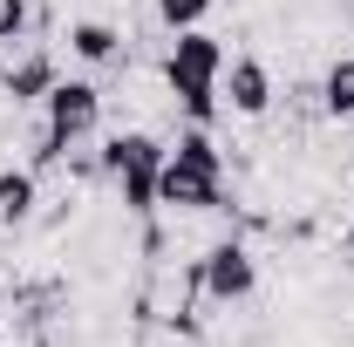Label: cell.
I'll return each instance as SVG.
<instances>
[{
	"mask_svg": "<svg viewBox=\"0 0 354 347\" xmlns=\"http://www.w3.org/2000/svg\"><path fill=\"white\" fill-rule=\"evenodd\" d=\"M157 205L164 212H218L225 205V157H218V143L205 130H184L177 150H164Z\"/></svg>",
	"mask_w": 354,
	"mask_h": 347,
	"instance_id": "cell-1",
	"label": "cell"
},
{
	"mask_svg": "<svg viewBox=\"0 0 354 347\" xmlns=\"http://www.w3.org/2000/svg\"><path fill=\"white\" fill-rule=\"evenodd\" d=\"M218 75H225V41L205 35V28H184L164 55V82H171V95L184 102V116L198 130L218 116Z\"/></svg>",
	"mask_w": 354,
	"mask_h": 347,
	"instance_id": "cell-2",
	"label": "cell"
},
{
	"mask_svg": "<svg viewBox=\"0 0 354 347\" xmlns=\"http://www.w3.org/2000/svg\"><path fill=\"white\" fill-rule=\"evenodd\" d=\"M102 171H109V184L123 191V205H130L136 218L157 212V171H164V143L143 130H123L109 136V150H102Z\"/></svg>",
	"mask_w": 354,
	"mask_h": 347,
	"instance_id": "cell-3",
	"label": "cell"
},
{
	"mask_svg": "<svg viewBox=\"0 0 354 347\" xmlns=\"http://www.w3.org/2000/svg\"><path fill=\"white\" fill-rule=\"evenodd\" d=\"M48 130H41V164H55L68 143H82L95 123H102V88L95 82H55L48 88Z\"/></svg>",
	"mask_w": 354,
	"mask_h": 347,
	"instance_id": "cell-4",
	"label": "cell"
},
{
	"mask_svg": "<svg viewBox=\"0 0 354 347\" xmlns=\"http://www.w3.org/2000/svg\"><path fill=\"white\" fill-rule=\"evenodd\" d=\"M252 286H259V265H252V252H245L239 238H225V245H212V252L198 259V293L212 306L252 300Z\"/></svg>",
	"mask_w": 354,
	"mask_h": 347,
	"instance_id": "cell-5",
	"label": "cell"
},
{
	"mask_svg": "<svg viewBox=\"0 0 354 347\" xmlns=\"http://www.w3.org/2000/svg\"><path fill=\"white\" fill-rule=\"evenodd\" d=\"M218 95L239 109V116H266V109H272V75H266V62L259 55H225Z\"/></svg>",
	"mask_w": 354,
	"mask_h": 347,
	"instance_id": "cell-6",
	"label": "cell"
},
{
	"mask_svg": "<svg viewBox=\"0 0 354 347\" xmlns=\"http://www.w3.org/2000/svg\"><path fill=\"white\" fill-rule=\"evenodd\" d=\"M55 82H62V75H55V62H48L41 48L21 55V62L7 68V95H14V102H48V88H55Z\"/></svg>",
	"mask_w": 354,
	"mask_h": 347,
	"instance_id": "cell-7",
	"label": "cell"
},
{
	"mask_svg": "<svg viewBox=\"0 0 354 347\" xmlns=\"http://www.w3.org/2000/svg\"><path fill=\"white\" fill-rule=\"evenodd\" d=\"M35 218V171H0V225Z\"/></svg>",
	"mask_w": 354,
	"mask_h": 347,
	"instance_id": "cell-8",
	"label": "cell"
},
{
	"mask_svg": "<svg viewBox=\"0 0 354 347\" xmlns=\"http://www.w3.org/2000/svg\"><path fill=\"white\" fill-rule=\"evenodd\" d=\"M320 109H327V116H354V55H341V62L320 75Z\"/></svg>",
	"mask_w": 354,
	"mask_h": 347,
	"instance_id": "cell-9",
	"label": "cell"
},
{
	"mask_svg": "<svg viewBox=\"0 0 354 347\" xmlns=\"http://www.w3.org/2000/svg\"><path fill=\"white\" fill-rule=\"evenodd\" d=\"M68 48H75L82 62H109V55H116V28H102V21H75V28H68Z\"/></svg>",
	"mask_w": 354,
	"mask_h": 347,
	"instance_id": "cell-10",
	"label": "cell"
},
{
	"mask_svg": "<svg viewBox=\"0 0 354 347\" xmlns=\"http://www.w3.org/2000/svg\"><path fill=\"white\" fill-rule=\"evenodd\" d=\"M205 14H212V0H157V21L184 35V28H205Z\"/></svg>",
	"mask_w": 354,
	"mask_h": 347,
	"instance_id": "cell-11",
	"label": "cell"
},
{
	"mask_svg": "<svg viewBox=\"0 0 354 347\" xmlns=\"http://www.w3.org/2000/svg\"><path fill=\"white\" fill-rule=\"evenodd\" d=\"M348 252H354V218H348Z\"/></svg>",
	"mask_w": 354,
	"mask_h": 347,
	"instance_id": "cell-12",
	"label": "cell"
}]
</instances>
